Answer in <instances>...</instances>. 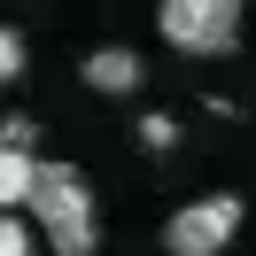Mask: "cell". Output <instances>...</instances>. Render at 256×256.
<instances>
[{
    "label": "cell",
    "instance_id": "277c9868",
    "mask_svg": "<svg viewBox=\"0 0 256 256\" xmlns=\"http://www.w3.org/2000/svg\"><path fill=\"white\" fill-rule=\"evenodd\" d=\"M39 178H47V163H39L32 148H0V202L8 210H32L39 202Z\"/></svg>",
    "mask_w": 256,
    "mask_h": 256
},
{
    "label": "cell",
    "instance_id": "6da1fadb",
    "mask_svg": "<svg viewBox=\"0 0 256 256\" xmlns=\"http://www.w3.org/2000/svg\"><path fill=\"white\" fill-rule=\"evenodd\" d=\"M24 218H39L47 225V240H54V256H94V186H86V171L78 163H47V178H39V202L24 210Z\"/></svg>",
    "mask_w": 256,
    "mask_h": 256
},
{
    "label": "cell",
    "instance_id": "7a4b0ae2",
    "mask_svg": "<svg viewBox=\"0 0 256 256\" xmlns=\"http://www.w3.org/2000/svg\"><path fill=\"white\" fill-rule=\"evenodd\" d=\"M156 24L178 54H233L240 47V0H163Z\"/></svg>",
    "mask_w": 256,
    "mask_h": 256
},
{
    "label": "cell",
    "instance_id": "52a82bcc",
    "mask_svg": "<svg viewBox=\"0 0 256 256\" xmlns=\"http://www.w3.org/2000/svg\"><path fill=\"white\" fill-rule=\"evenodd\" d=\"M0 256H32V225H24V210H8V225H0Z\"/></svg>",
    "mask_w": 256,
    "mask_h": 256
},
{
    "label": "cell",
    "instance_id": "ba28073f",
    "mask_svg": "<svg viewBox=\"0 0 256 256\" xmlns=\"http://www.w3.org/2000/svg\"><path fill=\"white\" fill-rule=\"evenodd\" d=\"M171 140H178V124H171V116H140V148H156V156H163Z\"/></svg>",
    "mask_w": 256,
    "mask_h": 256
},
{
    "label": "cell",
    "instance_id": "5b68a950",
    "mask_svg": "<svg viewBox=\"0 0 256 256\" xmlns=\"http://www.w3.org/2000/svg\"><path fill=\"white\" fill-rule=\"evenodd\" d=\"M86 86H94V94H132V86H140V54L132 47H94L86 54Z\"/></svg>",
    "mask_w": 256,
    "mask_h": 256
},
{
    "label": "cell",
    "instance_id": "3957f363",
    "mask_svg": "<svg viewBox=\"0 0 256 256\" xmlns=\"http://www.w3.org/2000/svg\"><path fill=\"white\" fill-rule=\"evenodd\" d=\"M233 233H240V194H194V202L171 210L163 248H171V256H225Z\"/></svg>",
    "mask_w": 256,
    "mask_h": 256
},
{
    "label": "cell",
    "instance_id": "9c48e42d",
    "mask_svg": "<svg viewBox=\"0 0 256 256\" xmlns=\"http://www.w3.org/2000/svg\"><path fill=\"white\" fill-rule=\"evenodd\" d=\"M32 140H39L32 116H8V124H0V148H32Z\"/></svg>",
    "mask_w": 256,
    "mask_h": 256
},
{
    "label": "cell",
    "instance_id": "8992f818",
    "mask_svg": "<svg viewBox=\"0 0 256 256\" xmlns=\"http://www.w3.org/2000/svg\"><path fill=\"white\" fill-rule=\"evenodd\" d=\"M24 62H32V54H24V32H0V78L16 86V78H24Z\"/></svg>",
    "mask_w": 256,
    "mask_h": 256
}]
</instances>
